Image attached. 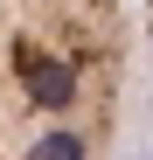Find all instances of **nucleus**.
Returning <instances> with one entry per match:
<instances>
[{
	"instance_id": "obj_1",
	"label": "nucleus",
	"mask_w": 153,
	"mask_h": 160,
	"mask_svg": "<svg viewBox=\"0 0 153 160\" xmlns=\"http://www.w3.org/2000/svg\"><path fill=\"white\" fill-rule=\"evenodd\" d=\"M153 42V0H0V160H111Z\"/></svg>"
}]
</instances>
